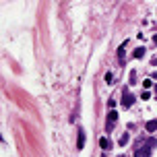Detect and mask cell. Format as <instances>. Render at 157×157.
<instances>
[{
	"label": "cell",
	"instance_id": "6da1fadb",
	"mask_svg": "<svg viewBox=\"0 0 157 157\" xmlns=\"http://www.w3.org/2000/svg\"><path fill=\"white\" fill-rule=\"evenodd\" d=\"M151 155V147L145 145V147H141V149H136L135 151V157H149Z\"/></svg>",
	"mask_w": 157,
	"mask_h": 157
},
{
	"label": "cell",
	"instance_id": "7a4b0ae2",
	"mask_svg": "<svg viewBox=\"0 0 157 157\" xmlns=\"http://www.w3.org/2000/svg\"><path fill=\"white\" fill-rule=\"evenodd\" d=\"M77 149H85V130H78V136H77Z\"/></svg>",
	"mask_w": 157,
	"mask_h": 157
},
{
	"label": "cell",
	"instance_id": "3957f363",
	"mask_svg": "<svg viewBox=\"0 0 157 157\" xmlns=\"http://www.w3.org/2000/svg\"><path fill=\"white\" fill-rule=\"evenodd\" d=\"M132 103H135V95H130V93H126V95H124V97H122V105H124V108H130Z\"/></svg>",
	"mask_w": 157,
	"mask_h": 157
},
{
	"label": "cell",
	"instance_id": "277c9868",
	"mask_svg": "<svg viewBox=\"0 0 157 157\" xmlns=\"http://www.w3.org/2000/svg\"><path fill=\"white\" fill-rule=\"evenodd\" d=\"M99 147H101V149H110V147H112V143H110V139L101 136V139H99Z\"/></svg>",
	"mask_w": 157,
	"mask_h": 157
},
{
	"label": "cell",
	"instance_id": "5b68a950",
	"mask_svg": "<svg viewBox=\"0 0 157 157\" xmlns=\"http://www.w3.org/2000/svg\"><path fill=\"white\" fill-rule=\"evenodd\" d=\"M147 130H149V132H155L157 130V120H149V122H147Z\"/></svg>",
	"mask_w": 157,
	"mask_h": 157
},
{
	"label": "cell",
	"instance_id": "8992f818",
	"mask_svg": "<svg viewBox=\"0 0 157 157\" xmlns=\"http://www.w3.org/2000/svg\"><path fill=\"white\" fill-rule=\"evenodd\" d=\"M116 120H118V114L112 110V112L108 114V122H110V126H112V124H116Z\"/></svg>",
	"mask_w": 157,
	"mask_h": 157
},
{
	"label": "cell",
	"instance_id": "52a82bcc",
	"mask_svg": "<svg viewBox=\"0 0 157 157\" xmlns=\"http://www.w3.org/2000/svg\"><path fill=\"white\" fill-rule=\"evenodd\" d=\"M135 58H143L145 56V48H139V50H135V54H132Z\"/></svg>",
	"mask_w": 157,
	"mask_h": 157
},
{
	"label": "cell",
	"instance_id": "ba28073f",
	"mask_svg": "<svg viewBox=\"0 0 157 157\" xmlns=\"http://www.w3.org/2000/svg\"><path fill=\"white\" fill-rule=\"evenodd\" d=\"M128 141H130V136H128V135H126V132H124V135L120 136V145L124 147V145H126V143H128Z\"/></svg>",
	"mask_w": 157,
	"mask_h": 157
},
{
	"label": "cell",
	"instance_id": "9c48e42d",
	"mask_svg": "<svg viewBox=\"0 0 157 157\" xmlns=\"http://www.w3.org/2000/svg\"><path fill=\"white\" fill-rule=\"evenodd\" d=\"M151 85H153V83H151V78H145V81H143V87H145V89H149Z\"/></svg>",
	"mask_w": 157,
	"mask_h": 157
},
{
	"label": "cell",
	"instance_id": "30bf717a",
	"mask_svg": "<svg viewBox=\"0 0 157 157\" xmlns=\"http://www.w3.org/2000/svg\"><path fill=\"white\" fill-rule=\"evenodd\" d=\"M118 58L124 60V45H120V50H118Z\"/></svg>",
	"mask_w": 157,
	"mask_h": 157
},
{
	"label": "cell",
	"instance_id": "8fae6325",
	"mask_svg": "<svg viewBox=\"0 0 157 157\" xmlns=\"http://www.w3.org/2000/svg\"><path fill=\"white\" fill-rule=\"evenodd\" d=\"M149 97H151V93H149V91H143V95H141V99H149Z\"/></svg>",
	"mask_w": 157,
	"mask_h": 157
},
{
	"label": "cell",
	"instance_id": "7c38bea8",
	"mask_svg": "<svg viewBox=\"0 0 157 157\" xmlns=\"http://www.w3.org/2000/svg\"><path fill=\"white\" fill-rule=\"evenodd\" d=\"M135 81H136V72L132 70V72H130V83H135Z\"/></svg>",
	"mask_w": 157,
	"mask_h": 157
},
{
	"label": "cell",
	"instance_id": "4fadbf2b",
	"mask_svg": "<svg viewBox=\"0 0 157 157\" xmlns=\"http://www.w3.org/2000/svg\"><path fill=\"white\" fill-rule=\"evenodd\" d=\"M118 157H124V155H118Z\"/></svg>",
	"mask_w": 157,
	"mask_h": 157
}]
</instances>
